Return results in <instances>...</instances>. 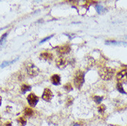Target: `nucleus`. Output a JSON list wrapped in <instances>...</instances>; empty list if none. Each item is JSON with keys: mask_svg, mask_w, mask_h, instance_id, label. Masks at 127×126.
<instances>
[{"mask_svg": "<svg viewBox=\"0 0 127 126\" xmlns=\"http://www.w3.org/2000/svg\"><path fill=\"white\" fill-rule=\"evenodd\" d=\"M114 73H115V70L111 67H103L99 71V75L100 77L105 81L111 80L114 75Z\"/></svg>", "mask_w": 127, "mask_h": 126, "instance_id": "1", "label": "nucleus"}, {"mask_svg": "<svg viewBox=\"0 0 127 126\" xmlns=\"http://www.w3.org/2000/svg\"><path fill=\"white\" fill-rule=\"evenodd\" d=\"M84 83V73L82 71L79 70L76 72L74 77L75 86L78 89H80Z\"/></svg>", "mask_w": 127, "mask_h": 126, "instance_id": "2", "label": "nucleus"}, {"mask_svg": "<svg viewBox=\"0 0 127 126\" xmlns=\"http://www.w3.org/2000/svg\"><path fill=\"white\" fill-rule=\"evenodd\" d=\"M26 71H27V73L30 76L34 77V76H37L39 74V70L37 68V67H36L33 63H30L26 66Z\"/></svg>", "mask_w": 127, "mask_h": 126, "instance_id": "3", "label": "nucleus"}, {"mask_svg": "<svg viewBox=\"0 0 127 126\" xmlns=\"http://www.w3.org/2000/svg\"><path fill=\"white\" fill-rule=\"evenodd\" d=\"M117 79L119 83H127V69L123 70L117 73Z\"/></svg>", "mask_w": 127, "mask_h": 126, "instance_id": "4", "label": "nucleus"}, {"mask_svg": "<svg viewBox=\"0 0 127 126\" xmlns=\"http://www.w3.org/2000/svg\"><path fill=\"white\" fill-rule=\"evenodd\" d=\"M27 101L29 102V104L31 107H35L37 105L38 101H39V98L33 93H30L29 94V96L27 97Z\"/></svg>", "mask_w": 127, "mask_h": 126, "instance_id": "5", "label": "nucleus"}, {"mask_svg": "<svg viewBox=\"0 0 127 126\" xmlns=\"http://www.w3.org/2000/svg\"><path fill=\"white\" fill-rule=\"evenodd\" d=\"M56 65L58 67H59L60 69H63L64 67H65L67 64H68V62L66 61V59L62 57V56H60L59 57L58 59H56Z\"/></svg>", "mask_w": 127, "mask_h": 126, "instance_id": "6", "label": "nucleus"}, {"mask_svg": "<svg viewBox=\"0 0 127 126\" xmlns=\"http://www.w3.org/2000/svg\"><path fill=\"white\" fill-rule=\"evenodd\" d=\"M53 97V92L49 88H46L42 94V99L46 101H50Z\"/></svg>", "mask_w": 127, "mask_h": 126, "instance_id": "7", "label": "nucleus"}, {"mask_svg": "<svg viewBox=\"0 0 127 126\" xmlns=\"http://www.w3.org/2000/svg\"><path fill=\"white\" fill-rule=\"evenodd\" d=\"M70 51V46L69 45H66V46H62L59 47L57 50L59 54L61 55H65V54H68L69 53Z\"/></svg>", "mask_w": 127, "mask_h": 126, "instance_id": "8", "label": "nucleus"}, {"mask_svg": "<svg viewBox=\"0 0 127 126\" xmlns=\"http://www.w3.org/2000/svg\"><path fill=\"white\" fill-rule=\"evenodd\" d=\"M40 59L46 61H50L53 59V55L50 52H43L40 55Z\"/></svg>", "mask_w": 127, "mask_h": 126, "instance_id": "9", "label": "nucleus"}, {"mask_svg": "<svg viewBox=\"0 0 127 126\" xmlns=\"http://www.w3.org/2000/svg\"><path fill=\"white\" fill-rule=\"evenodd\" d=\"M51 80V82L52 84L55 85H58L60 84V81H61V78H60V76L58 75H54L51 76L50 78Z\"/></svg>", "mask_w": 127, "mask_h": 126, "instance_id": "10", "label": "nucleus"}, {"mask_svg": "<svg viewBox=\"0 0 127 126\" xmlns=\"http://www.w3.org/2000/svg\"><path fill=\"white\" fill-rule=\"evenodd\" d=\"M106 44L108 45H122L127 46V43L122 42H116V41H108L106 42Z\"/></svg>", "mask_w": 127, "mask_h": 126, "instance_id": "11", "label": "nucleus"}, {"mask_svg": "<svg viewBox=\"0 0 127 126\" xmlns=\"http://www.w3.org/2000/svg\"><path fill=\"white\" fill-rule=\"evenodd\" d=\"M31 89V86L29 85H27V84H23L21 88V91L23 94H25L26 92H28L29 90H30Z\"/></svg>", "mask_w": 127, "mask_h": 126, "instance_id": "12", "label": "nucleus"}, {"mask_svg": "<svg viewBox=\"0 0 127 126\" xmlns=\"http://www.w3.org/2000/svg\"><path fill=\"white\" fill-rule=\"evenodd\" d=\"M17 123L19 126H24L26 124V120L24 117H20L17 119Z\"/></svg>", "mask_w": 127, "mask_h": 126, "instance_id": "13", "label": "nucleus"}, {"mask_svg": "<svg viewBox=\"0 0 127 126\" xmlns=\"http://www.w3.org/2000/svg\"><path fill=\"white\" fill-rule=\"evenodd\" d=\"M33 114V110L31 108H26L24 109V115L27 116V117H30Z\"/></svg>", "mask_w": 127, "mask_h": 126, "instance_id": "14", "label": "nucleus"}, {"mask_svg": "<svg viewBox=\"0 0 127 126\" xmlns=\"http://www.w3.org/2000/svg\"><path fill=\"white\" fill-rule=\"evenodd\" d=\"M18 59V58H17V59H14V60H12L11 61H4L3 63H1V65L0 66L1 67H5L6 66H7L8 65H10V64H11V63H14V62H15Z\"/></svg>", "mask_w": 127, "mask_h": 126, "instance_id": "15", "label": "nucleus"}, {"mask_svg": "<svg viewBox=\"0 0 127 126\" xmlns=\"http://www.w3.org/2000/svg\"><path fill=\"white\" fill-rule=\"evenodd\" d=\"M117 90H118V91H119V92L122 93V94H126L125 91L124 90L123 86H122V84H120V83H118V84H117Z\"/></svg>", "mask_w": 127, "mask_h": 126, "instance_id": "16", "label": "nucleus"}, {"mask_svg": "<svg viewBox=\"0 0 127 126\" xmlns=\"http://www.w3.org/2000/svg\"><path fill=\"white\" fill-rule=\"evenodd\" d=\"M93 99H94V101L95 103H99L101 101H102L103 97H99V96H95L94 98H93Z\"/></svg>", "mask_w": 127, "mask_h": 126, "instance_id": "17", "label": "nucleus"}, {"mask_svg": "<svg viewBox=\"0 0 127 126\" xmlns=\"http://www.w3.org/2000/svg\"><path fill=\"white\" fill-rule=\"evenodd\" d=\"M105 109H106V107L104 105H100L99 107H98V111L99 112H100V113H103Z\"/></svg>", "mask_w": 127, "mask_h": 126, "instance_id": "18", "label": "nucleus"}, {"mask_svg": "<svg viewBox=\"0 0 127 126\" xmlns=\"http://www.w3.org/2000/svg\"><path fill=\"white\" fill-rule=\"evenodd\" d=\"M64 88L67 90V91H70V90H72V86H71V85L70 84H66L65 85H64Z\"/></svg>", "mask_w": 127, "mask_h": 126, "instance_id": "19", "label": "nucleus"}, {"mask_svg": "<svg viewBox=\"0 0 127 126\" xmlns=\"http://www.w3.org/2000/svg\"><path fill=\"white\" fill-rule=\"evenodd\" d=\"M96 10H97V12L98 13H101L103 11V7L102 6L98 5V6H96Z\"/></svg>", "mask_w": 127, "mask_h": 126, "instance_id": "20", "label": "nucleus"}, {"mask_svg": "<svg viewBox=\"0 0 127 126\" xmlns=\"http://www.w3.org/2000/svg\"><path fill=\"white\" fill-rule=\"evenodd\" d=\"M7 34H8V33H6L4 34V35H3V36L1 37V39H0V43H2V42H4V40H5V39H6V37H7Z\"/></svg>", "mask_w": 127, "mask_h": 126, "instance_id": "21", "label": "nucleus"}, {"mask_svg": "<svg viewBox=\"0 0 127 126\" xmlns=\"http://www.w3.org/2000/svg\"><path fill=\"white\" fill-rule=\"evenodd\" d=\"M53 37V35H50L49 37H46L45 39H42L41 41V42L39 43H44V42H46V41H48V40H49L50 38H52Z\"/></svg>", "mask_w": 127, "mask_h": 126, "instance_id": "22", "label": "nucleus"}, {"mask_svg": "<svg viewBox=\"0 0 127 126\" xmlns=\"http://www.w3.org/2000/svg\"><path fill=\"white\" fill-rule=\"evenodd\" d=\"M5 126H12V123L10 122H7L5 123Z\"/></svg>", "mask_w": 127, "mask_h": 126, "instance_id": "23", "label": "nucleus"}, {"mask_svg": "<svg viewBox=\"0 0 127 126\" xmlns=\"http://www.w3.org/2000/svg\"><path fill=\"white\" fill-rule=\"evenodd\" d=\"M1 104V97H0V105Z\"/></svg>", "mask_w": 127, "mask_h": 126, "instance_id": "24", "label": "nucleus"}, {"mask_svg": "<svg viewBox=\"0 0 127 126\" xmlns=\"http://www.w3.org/2000/svg\"><path fill=\"white\" fill-rule=\"evenodd\" d=\"M0 120H1V116H0Z\"/></svg>", "mask_w": 127, "mask_h": 126, "instance_id": "25", "label": "nucleus"}, {"mask_svg": "<svg viewBox=\"0 0 127 126\" xmlns=\"http://www.w3.org/2000/svg\"></svg>", "mask_w": 127, "mask_h": 126, "instance_id": "26", "label": "nucleus"}]
</instances>
